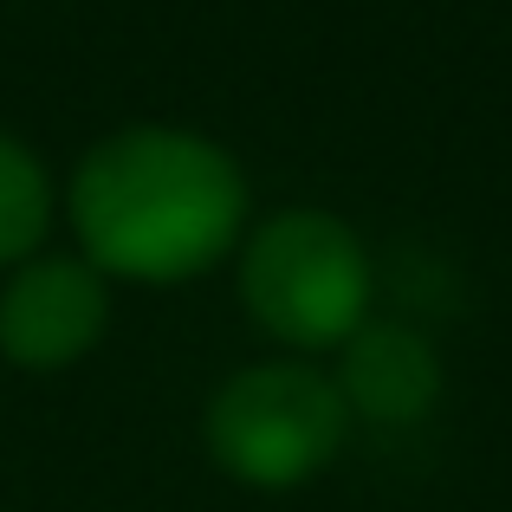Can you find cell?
Segmentation results:
<instances>
[{"instance_id":"obj_1","label":"cell","mask_w":512,"mask_h":512,"mask_svg":"<svg viewBox=\"0 0 512 512\" xmlns=\"http://www.w3.org/2000/svg\"><path fill=\"white\" fill-rule=\"evenodd\" d=\"M72 221L98 273L175 286L240 240L247 182L195 130H117L78 163Z\"/></svg>"},{"instance_id":"obj_2","label":"cell","mask_w":512,"mask_h":512,"mask_svg":"<svg viewBox=\"0 0 512 512\" xmlns=\"http://www.w3.org/2000/svg\"><path fill=\"white\" fill-rule=\"evenodd\" d=\"M240 299L273 338L299 350L344 344L370 318L363 240L325 208L266 214L240 247Z\"/></svg>"},{"instance_id":"obj_3","label":"cell","mask_w":512,"mask_h":512,"mask_svg":"<svg viewBox=\"0 0 512 512\" xmlns=\"http://www.w3.org/2000/svg\"><path fill=\"white\" fill-rule=\"evenodd\" d=\"M350 409L305 363H247L208 402V448L247 487H299L344 448Z\"/></svg>"},{"instance_id":"obj_4","label":"cell","mask_w":512,"mask_h":512,"mask_svg":"<svg viewBox=\"0 0 512 512\" xmlns=\"http://www.w3.org/2000/svg\"><path fill=\"white\" fill-rule=\"evenodd\" d=\"M104 273L91 260H20L0 292V350L20 370H65L104 338Z\"/></svg>"},{"instance_id":"obj_5","label":"cell","mask_w":512,"mask_h":512,"mask_svg":"<svg viewBox=\"0 0 512 512\" xmlns=\"http://www.w3.org/2000/svg\"><path fill=\"white\" fill-rule=\"evenodd\" d=\"M338 396L350 415L376 428H402V422H422L441 396V357L428 350V338L402 318H363L357 331L338 344Z\"/></svg>"},{"instance_id":"obj_6","label":"cell","mask_w":512,"mask_h":512,"mask_svg":"<svg viewBox=\"0 0 512 512\" xmlns=\"http://www.w3.org/2000/svg\"><path fill=\"white\" fill-rule=\"evenodd\" d=\"M46 214H52V188L39 156L0 130V266H20L39 247Z\"/></svg>"}]
</instances>
